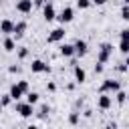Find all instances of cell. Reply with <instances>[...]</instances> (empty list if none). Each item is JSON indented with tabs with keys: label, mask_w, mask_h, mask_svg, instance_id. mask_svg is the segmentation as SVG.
Here are the masks:
<instances>
[{
	"label": "cell",
	"mask_w": 129,
	"mask_h": 129,
	"mask_svg": "<svg viewBox=\"0 0 129 129\" xmlns=\"http://www.w3.org/2000/svg\"><path fill=\"white\" fill-rule=\"evenodd\" d=\"M77 6H79L81 10H87V8L91 6V0H77Z\"/></svg>",
	"instance_id": "7402d4cb"
},
{
	"label": "cell",
	"mask_w": 129,
	"mask_h": 129,
	"mask_svg": "<svg viewBox=\"0 0 129 129\" xmlns=\"http://www.w3.org/2000/svg\"><path fill=\"white\" fill-rule=\"evenodd\" d=\"M95 73H97V75H101V73H103V62H99V60H97V64H95Z\"/></svg>",
	"instance_id": "83f0119b"
},
{
	"label": "cell",
	"mask_w": 129,
	"mask_h": 129,
	"mask_svg": "<svg viewBox=\"0 0 129 129\" xmlns=\"http://www.w3.org/2000/svg\"><path fill=\"white\" fill-rule=\"evenodd\" d=\"M111 52H113V44H109V42H103V44H101V48H99V54H97V60L105 64V62L109 60V56H111Z\"/></svg>",
	"instance_id": "6da1fadb"
},
{
	"label": "cell",
	"mask_w": 129,
	"mask_h": 129,
	"mask_svg": "<svg viewBox=\"0 0 129 129\" xmlns=\"http://www.w3.org/2000/svg\"><path fill=\"white\" fill-rule=\"evenodd\" d=\"M24 95H26V103H30V105H36L38 99H40L38 93H30V91H28V93H24Z\"/></svg>",
	"instance_id": "e0dca14e"
},
{
	"label": "cell",
	"mask_w": 129,
	"mask_h": 129,
	"mask_svg": "<svg viewBox=\"0 0 129 129\" xmlns=\"http://www.w3.org/2000/svg\"><path fill=\"white\" fill-rule=\"evenodd\" d=\"M12 28H14V22H12V20L4 18V20L0 22V32H4V34H12Z\"/></svg>",
	"instance_id": "5bb4252c"
},
{
	"label": "cell",
	"mask_w": 129,
	"mask_h": 129,
	"mask_svg": "<svg viewBox=\"0 0 129 129\" xmlns=\"http://www.w3.org/2000/svg\"><path fill=\"white\" fill-rule=\"evenodd\" d=\"M69 121H71V125H77V123H79V113H71Z\"/></svg>",
	"instance_id": "4316f807"
},
{
	"label": "cell",
	"mask_w": 129,
	"mask_h": 129,
	"mask_svg": "<svg viewBox=\"0 0 129 129\" xmlns=\"http://www.w3.org/2000/svg\"><path fill=\"white\" fill-rule=\"evenodd\" d=\"M119 36H121V38H127V36H129V30H127V28H123V30H121V34H119Z\"/></svg>",
	"instance_id": "4dcf8cb0"
},
{
	"label": "cell",
	"mask_w": 129,
	"mask_h": 129,
	"mask_svg": "<svg viewBox=\"0 0 129 129\" xmlns=\"http://www.w3.org/2000/svg\"><path fill=\"white\" fill-rule=\"evenodd\" d=\"M2 46H4V50H6V52H12V50H16V40H14V38H10V36L6 34V38H4V42H2Z\"/></svg>",
	"instance_id": "9a60e30c"
},
{
	"label": "cell",
	"mask_w": 129,
	"mask_h": 129,
	"mask_svg": "<svg viewBox=\"0 0 129 129\" xmlns=\"http://www.w3.org/2000/svg\"><path fill=\"white\" fill-rule=\"evenodd\" d=\"M26 28H28V24H26L24 20L16 22V24H14V28H12V34H14V38H20V36H24Z\"/></svg>",
	"instance_id": "8fae6325"
},
{
	"label": "cell",
	"mask_w": 129,
	"mask_h": 129,
	"mask_svg": "<svg viewBox=\"0 0 129 129\" xmlns=\"http://www.w3.org/2000/svg\"><path fill=\"white\" fill-rule=\"evenodd\" d=\"M16 85L20 87V91H22V93H28V91H30V87H28V81H18Z\"/></svg>",
	"instance_id": "44dd1931"
},
{
	"label": "cell",
	"mask_w": 129,
	"mask_h": 129,
	"mask_svg": "<svg viewBox=\"0 0 129 129\" xmlns=\"http://www.w3.org/2000/svg\"><path fill=\"white\" fill-rule=\"evenodd\" d=\"M73 71H75V81H77L79 85H83V83L87 81V73H85V69L79 67V64H73Z\"/></svg>",
	"instance_id": "7c38bea8"
},
{
	"label": "cell",
	"mask_w": 129,
	"mask_h": 129,
	"mask_svg": "<svg viewBox=\"0 0 129 129\" xmlns=\"http://www.w3.org/2000/svg\"><path fill=\"white\" fill-rule=\"evenodd\" d=\"M115 99H117L119 105H125V101H127V93L119 89V91H115Z\"/></svg>",
	"instance_id": "ac0fdd59"
},
{
	"label": "cell",
	"mask_w": 129,
	"mask_h": 129,
	"mask_svg": "<svg viewBox=\"0 0 129 129\" xmlns=\"http://www.w3.org/2000/svg\"><path fill=\"white\" fill-rule=\"evenodd\" d=\"M8 73H12V75H18V73H20V67H18V64H10V67H8Z\"/></svg>",
	"instance_id": "484cf974"
},
{
	"label": "cell",
	"mask_w": 129,
	"mask_h": 129,
	"mask_svg": "<svg viewBox=\"0 0 129 129\" xmlns=\"http://www.w3.org/2000/svg\"><path fill=\"white\" fill-rule=\"evenodd\" d=\"M30 71H32V73H50V67H48L44 60L34 58V60H32V64H30Z\"/></svg>",
	"instance_id": "52a82bcc"
},
{
	"label": "cell",
	"mask_w": 129,
	"mask_h": 129,
	"mask_svg": "<svg viewBox=\"0 0 129 129\" xmlns=\"http://www.w3.org/2000/svg\"><path fill=\"white\" fill-rule=\"evenodd\" d=\"M121 89V83L119 81H113V79H105L103 85H101V93H115Z\"/></svg>",
	"instance_id": "7a4b0ae2"
},
{
	"label": "cell",
	"mask_w": 129,
	"mask_h": 129,
	"mask_svg": "<svg viewBox=\"0 0 129 129\" xmlns=\"http://www.w3.org/2000/svg\"><path fill=\"white\" fill-rule=\"evenodd\" d=\"M44 0H32V6H42Z\"/></svg>",
	"instance_id": "d6a6232c"
},
{
	"label": "cell",
	"mask_w": 129,
	"mask_h": 129,
	"mask_svg": "<svg viewBox=\"0 0 129 129\" xmlns=\"http://www.w3.org/2000/svg\"><path fill=\"white\" fill-rule=\"evenodd\" d=\"M8 95H10V99H12V101H20L24 93H22V91H20V87H18V85L14 83V85L10 87V91H8Z\"/></svg>",
	"instance_id": "4fadbf2b"
},
{
	"label": "cell",
	"mask_w": 129,
	"mask_h": 129,
	"mask_svg": "<svg viewBox=\"0 0 129 129\" xmlns=\"http://www.w3.org/2000/svg\"><path fill=\"white\" fill-rule=\"evenodd\" d=\"M28 56V48L26 46H18V58H26Z\"/></svg>",
	"instance_id": "cb8c5ba5"
},
{
	"label": "cell",
	"mask_w": 129,
	"mask_h": 129,
	"mask_svg": "<svg viewBox=\"0 0 129 129\" xmlns=\"http://www.w3.org/2000/svg\"><path fill=\"white\" fill-rule=\"evenodd\" d=\"M60 54L64 56V58H71L73 54H75V48H73V44H60Z\"/></svg>",
	"instance_id": "2e32d148"
},
{
	"label": "cell",
	"mask_w": 129,
	"mask_h": 129,
	"mask_svg": "<svg viewBox=\"0 0 129 129\" xmlns=\"http://www.w3.org/2000/svg\"><path fill=\"white\" fill-rule=\"evenodd\" d=\"M64 28L62 26H58V28H54V30H50V34H48V38H46V42L48 44H52V42H60L62 38H64Z\"/></svg>",
	"instance_id": "5b68a950"
},
{
	"label": "cell",
	"mask_w": 129,
	"mask_h": 129,
	"mask_svg": "<svg viewBox=\"0 0 129 129\" xmlns=\"http://www.w3.org/2000/svg\"><path fill=\"white\" fill-rule=\"evenodd\" d=\"M121 18L123 20H129V6L127 4H123V8H121Z\"/></svg>",
	"instance_id": "603a6c76"
},
{
	"label": "cell",
	"mask_w": 129,
	"mask_h": 129,
	"mask_svg": "<svg viewBox=\"0 0 129 129\" xmlns=\"http://www.w3.org/2000/svg\"><path fill=\"white\" fill-rule=\"evenodd\" d=\"M119 50H121L123 54H127V52H129V44H127V38H121V42H119Z\"/></svg>",
	"instance_id": "d6986e66"
},
{
	"label": "cell",
	"mask_w": 129,
	"mask_h": 129,
	"mask_svg": "<svg viewBox=\"0 0 129 129\" xmlns=\"http://www.w3.org/2000/svg\"><path fill=\"white\" fill-rule=\"evenodd\" d=\"M16 113L26 119V117H30L34 113V105H30V103H16Z\"/></svg>",
	"instance_id": "3957f363"
},
{
	"label": "cell",
	"mask_w": 129,
	"mask_h": 129,
	"mask_svg": "<svg viewBox=\"0 0 129 129\" xmlns=\"http://www.w3.org/2000/svg\"><path fill=\"white\" fill-rule=\"evenodd\" d=\"M16 10H18L20 14L32 12V0H18V2H16Z\"/></svg>",
	"instance_id": "30bf717a"
},
{
	"label": "cell",
	"mask_w": 129,
	"mask_h": 129,
	"mask_svg": "<svg viewBox=\"0 0 129 129\" xmlns=\"http://www.w3.org/2000/svg\"><path fill=\"white\" fill-rule=\"evenodd\" d=\"M2 109H4V107H2V105H0V113H2Z\"/></svg>",
	"instance_id": "836d02e7"
},
{
	"label": "cell",
	"mask_w": 129,
	"mask_h": 129,
	"mask_svg": "<svg viewBox=\"0 0 129 129\" xmlns=\"http://www.w3.org/2000/svg\"><path fill=\"white\" fill-rule=\"evenodd\" d=\"M56 18H58V22H60V24H69V22L75 18V10H73L71 6H67V8H62V10H60V14H58Z\"/></svg>",
	"instance_id": "277c9868"
},
{
	"label": "cell",
	"mask_w": 129,
	"mask_h": 129,
	"mask_svg": "<svg viewBox=\"0 0 129 129\" xmlns=\"http://www.w3.org/2000/svg\"><path fill=\"white\" fill-rule=\"evenodd\" d=\"M107 0H91V4H97V6H103Z\"/></svg>",
	"instance_id": "1f68e13d"
},
{
	"label": "cell",
	"mask_w": 129,
	"mask_h": 129,
	"mask_svg": "<svg viewBox=\"0 0 129 129\" xmlns=\"http://www.w3.org/2000/svg\"><path fill=\"white\" fill-rule=\"evenodd\" d=\"M12 103V99H10V95H2V99H0V105L2 107H8Z\"/></svg>",
	"instance_id": "d4e9b609"
},
{
	"label": "cell",
	"mask_w": 129,
	"mask_h": 129,
	"mask_svg": "<svg viewBox=\"0 0 129 129\" xmlns=\"http://www.w3.org/2000/svg\"><path fill=\"white\" fill-rule=\"evenodd\" d=\"M48 113H50V107H48V105H42V107H40V111H38V117H40V119H44Z\"/></svg>",
	"instance_id": "ffe728a7"
},
{
	"label": "cell",
	"mask_w": 129,
	"mask_h": 129,
	"mask_svg": "<svg viewBox=\"0 0 129 129\" xmlns=\"http://www.w3.org/2000/svg\"><path fill=\"white\" fill-rule=\"evenodd\" d=\"M97 105H99V109L107 111V109H111V105H113V99H111L107 93H101V95H99V101H97Z\"/></svg>",
	"instance_id": "ba28073f"
},
{
	"label": "cell",
	"mask_w": 129,
	"mask_h": 129,
	"mask_svg": "<svg viewBox=\"0 0 129 129\" xmlns=\"http://www.w3.org/2000/svg\"><path fill=\"white\" fill-rule=\"evenodd\" d=\"M46 91L54 93V91H56V85H54V83H48V85H46Z\"/></svg>",
	"instance_id": "f546056e"
},
{
	"label": "cell",
	"mask_w": 129,
	"mask_h": 129,
	"mask_svg": "<svg viewBox=\"0 0 129 129\" xmlns=\"http://www.w3.org/2000/svg\"><path fill=\"white\" fill-rule=\"evenodd\" d=\"M73 48H75V54H77V56H85V54H87V50H89V44H87L85 40H81V38H79V40L73 44Z\"/></svg>",
	"instance_id": "9c48e42d"
},
{
	"label": "cell",
	"mask_w": 129,
	"mask_h": 129,
	"mask_svg": "<svg viewBox=\"0 0 129 129\" xmlns=\"http://www.w3.org/2000/svg\"><path fill=\"white\" fill-rule=\"evenodd\" d=\"M121 73H127V60H123V62H119V67H117Z\"/></svg>",
	"instance_id": "f1b7e54d"
},
{
	"label": "cell",
	"mask_w": 129,
	"mask_h": 129,
	"mask_svg": "<svg viewBox=\"0 0 129 129\" xmlns=\"http://www.w3.org/2000/svg\"><path fill=\"white\" fill-rule=\"evenodd\" d=\"M42 16H44L46 22H50V20L56 18V10H54V6H52L50 2H44V4H42Z\"/></svg>",
	"instance_id": "8992f818"
}]
</instances>
